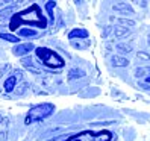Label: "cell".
Listing matches in <instances>:
<instances>
[{
	"instance_id": "1",
	"label": "cell",
	"mask_w": 150,
	"mask_h": 141,
	"mask_svg": "<svg viewBox=\"0 0 150 141\" xmlns=\"http://www.w3.org/2000/svg\"><path fill=\"white\" fill-rule=\"evenodd\" d=\"M55 112V106L52 103H41V105H37V106H33L28 117H26V125H30V123H35V121H41L44 118L50 117L52 114Z\"/></svg>"
},
{
	"instance_id": "2",
	"label": "cell",
	"mask_w": 150,
	"mask_h": 141,
	"mask_svg": "<svg viewBox=\"0 0 150 141\" xmlns=\"http://www.w3.org/2000/svg\"><path fill=\"white\" fill-rule=\"evenodd\" d=\"M37 56L47 67H52V68H56V67L61 68V67H64V64H65V61L61 58L56 52L50 50V49H46V47H38L37 49Z\"/></svg>"
},
{
	"instance_id": "3",
	"label": "cell",
	"mask_w": 150,
	"mask_h": 141,
	"mask_svg": "<svg viewBox=\"0 0 150 141\" xmlns=\"http://www.w3.org/2000/svg\"><path fill=\"white\" fill-rule=\"evenodd\" d=\"M111 138H112V134L108 130H102L99 134H93L91 130H86V132H82V134L76 135L70 141H111Z\"/></svg>"
},
{
	"instance_id": "4",
	"label": "cell",
	"mask_w": 150,
	"mask_h": 141,
	"mask_svg": "<svg viewBox=\"0 0 150 141\" xmlns=\"http://www.w3.org/2000/svg\"><path fill=\"white\" fill-rule=\"evenodd\" d=\"M35 47H33V44L28 43V44H18V46H15L14 47V55L15 56H23V55H28L29 52H32Z\"/></svg>"
},
{
	"instance_id": "5",
	"label": "cell",
	"mask_w": 150,
	"mask_h": 141,
	"mask_svg": "<svg viewBox=\"0 0 150 141\" xmlns=\"http://www.w3.org/2000/svg\"><path fill=\"white\" fill-rule=\"evenodd\" d=\"M86 37H88V32L85 29H73L68 33L70 40H73V38H86Z\"/></svg>"
},
{
	"instance_id": "6",
	"label": "cell",
	"mask_w": 150,
	"mask_h": 141,
	"mask_svg": "<svg viewBox=\"0 0 150 141\" xmlns=\"http://www.w3.org/2000/svg\"><path fill=\"white\" fill-rule=\"evenodd\" d=\"M15 84H17V77L15 76H9L6 79V82H5V90L8 93H11L14 88H15Z\"/></svg>"
},
{
	"instance_id": "7",
	"label": "cell",
	"mask_w": 150,
	"mask_h": 141,
	"mask_svg": "<svg viewBox=\"0 0 150 141\" xmlns=\"http://www.w3.org/2000/svg\"><path fill=\"white\" fill-rule=\"evenodd\" d=\"M112 62H114V65L125 67V65L127 64V61H126V59H123V58H120V56H114V58H112Z\"/></svg>"
},
{
	"instance_id": "8",
	"label": "cell",
	"mask_w": 150,
	"mask_h": 141,
	"mask_svg": "<svg viewBox=\"0 0 150 141\" xmlns=\"http://www.w3.org/2000/svg\"><path fill=\"white\" fill-rule=\"evenodd\" d=\"M0 38H3V40H6V41H11V43H18V41H20L17 37H14V35H9V33H0Z\"/></svg>"
},
{
	"instance_id": "9",
	"label": "cell",
	"mask_w": 150,
	"mask_h": 141,
	"mask_svg": "<svg viewBox=\"0 0 150 141\" xmlns=\"http://www.w3.org/2000/svg\"><path fill=\"white\" fill-rule=\"evenodd\" d=\"M20 35L21 37H35L37 32L32 30V29H20Z\"/></svg>"
},
{
	"instance_id": "10",
	"label": "cell",
	"mask_w": 150,
	"mask_h": 141,
	"mask_svg": "<svg viewBox=\"0 0 150 141\" xmlns=\"http://www.w3.org/2000/svg\"><path fill=\"white\" fill-rule=\"evenodd\" d=\"M146 81H147V82H149V84H150V76H149V77H147V79H146Z\"/></svg>"
}]
</instances>
